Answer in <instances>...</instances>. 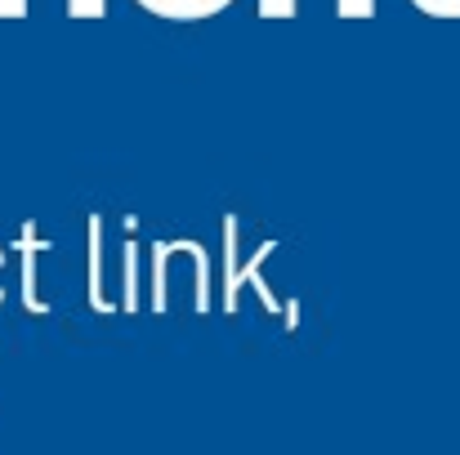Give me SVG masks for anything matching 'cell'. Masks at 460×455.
I'll return each mask as SVG.
<instances>
[{"mask_svg":"<svg viewBox=\"0 0 460 455\" xmlns=\"http://www.w3.org/2000/svg\"><path fill=\"white\" fill-rule=\"evenodd\" d=\"M429 18H460V0H411Z\"/></svg>","mask_w":460,"mask_h":455,"instance_id":"1","label":"cell"},{"mask_svg":"<svg viewBox=\"0 0 460 455\" xmlns=\"http://www.w3.org/2000/svg\"><path fill=\"white\" fill-rule=\"evenodd\" d=\"M31 0H0V18H27Z\"/></svg>","mask_w":460,"mask_h":455,"instance_id":"3","label":"cell"},{"mask_svg":"<svg viewBox=\"0 0 460 455\" xmlns=\"http://www.w3.org/2000/svg\"><path fill=\"white\" fill-rule=\"evenodd\" d=\"M139 9H148L153 18H170V22H179V0H135Z\"/></svg>","mask_w":460,"mask_h":455,"instance_id":"2","label":"cell"}]
</instances>
